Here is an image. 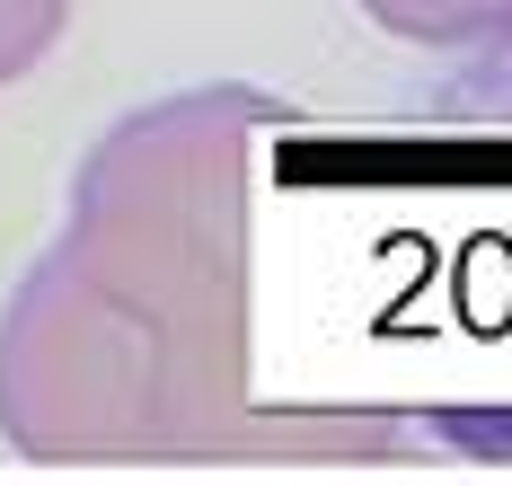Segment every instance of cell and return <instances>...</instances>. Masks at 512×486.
Returning <instances> with one entry per match:
<instances>
[{"instance_id": "6da1fadb", "label": "cell", "mask_w": 512, "mask_h": 486, "mask_svg": "<svg viewBox=\"0 0 512 486\" xmlns=\"http://www.w3.org/2000/svg\"><path fill=\"white\" fill-rule=\"evenodd\" d=\"M248 80L133 107L71 177L62 239L0 310V442L27 460H195L248 433Z\"/></svg>"}, {"instance_id": "7a4b0ae2", "label": "cell", "mask_w": 512, "mask_h": 486, "mask_svg": "<svg viewBox=\"0 0 512 486\" xmlns=\"http://www.w3.org/2000/svg\"><path fill=\"white\" fill-rule=\"evenodd\" d=\"M398 45H451V54H477V45H512V0H362Z\"/></svg>"}, {"instance_id": "3957f363", "label": "cell", "mask_w": 512, "mask_h": 486, "mask_svg": "<svg viewBox=\"0 0 512 486\" xmlns=\"http://www.w3.org/2000/svg\"><path fill=\"white\" fill-rule=\"evenodd\" d=\"M62 27H71V0H0V89L18 71H36Z\"/></svg>"}]
</instances>
